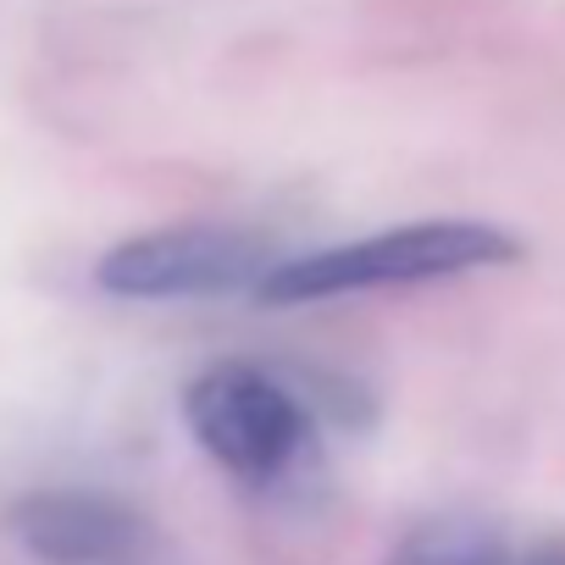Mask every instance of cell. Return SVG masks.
I'll return each instance as SVG.
<instances>
[{
  "mask_svg": "<svg viewBox=\"0 0 565 565\" xmlns=\"http://www.w3.org/2000/svg\"><path fill=\"white\" fill-rule=\"evenodd\" d=\"M521 238H510L493 222H411L394 233H372L355 244H333L317 255H289L266 282L260 306H317L339 295H366V289H411V282H438V277H466L488 266H515Z\"/></svg>",
  "mask_w": 565,
  "mask_h": 565,
  "instance_id": "obj_1",
  "label": "cell"
},
{
  "mask_svg": "<svg viewBox=\"0 0 565 565\" xmlns=\"http://www.w3.org/2000/svg\"><path fill=\"white\" fill-rule=\"evenodd\" d=\"M194 444L249 488H289L317 466V411L249 361H216L183 388Z\"/></svg>",
  "mask_w": 565,
  "mask_h": 565,
  "instance_id": "obj_2",
  "label": "cell"
},
{
  "mask_svg": "<svg viewBox=\"0 0 565 565\" xmlns=\"http://www.w3.org/2000/svg\"><path fill=\"white\" fill-rule=\"evenodd\" d=\"M282 266L271 238L222 222H183L122 238L100 255L95 282L117 300H216L255 289Z\"/></svg>",
  "mask_w": 565,
  "mask_h": 565,
  "instance_id": "obj_3",
  "label": "cell"
},
{
  "mask_svg": "<svg viewBox=\"0 0 565 565\" xmlns=\"http://www.w3.org/2000/svg\"><path fill=\"white\" fill-rule=\"evenodd\" d=\"M7 532L45 565H128L150 548V521L89 488H40L7 510Z\"/></svg>",
  "mask_w": 565,
  "mask_h": 565,
  "instance_id": "obj_4",
  "label": "cell"
},
{
  "mask_svg": "<svg viewBox=\"0 0 565 565\" xmlns=\"http://www.w3.org/2000/svg\"><path fill=\"white\" fill-rule=\"evenodd\" d=\"M388 565H515V554L499 537V526L471 515H444V521H422L388 554Z\"/></svg>",
  "mask_w": 565,
  "mask_h": 565,
  "instance_id": "obj_5",
  "label": "cell"
},
{
  "mask_svg": "<svg viewBox=\"0 0 565 565\" xmlns=\"http://www.w3.org/2000/svg\"><path fill=\"white\" fill-rule=\"evenodd\" d=\"M515 565H565V537H537L515 554Z\"/></svg>",
  "mask_w": 565,
  "mask_h": 565,
  "instance_id": "obj_6",
  "label": "cell"
}]
</instances>
